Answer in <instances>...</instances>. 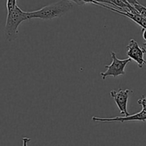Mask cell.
I'll return each mask as SVG.
<instances>
[{"mask_svg": "<svg viewBox=\"0 0 146 146\" xmlns=\"http://www.w3.org/2000/svg\"><path fill=\"white\" fill-rule=\"evenodd\" d=\"M74 5L68 0H60L57 2L45 6L36 11L28 12L29 18L41 19H52L58 18L68 12L73 8Z\"/></svg>", "mask_w": 146, "mask_h": 146, "instance_id": "obj_1", "label": "cell"}, {"mask_svg": "<svg viewBox=\"0 0 146 146\" xmlns=\"http://www.w3.org/2000/svg\"><path fill=\"white\" fill-rule=\"evenodd\" d=\"M29 19L28 12L23 11L18 6L11 11H7L5 25V37L8 42L16 40L18 34V28L21 22Z\"/></svg>", "mask_w": 146, "mask_h": 146, "instance_id": "obj_2", "label": "cell"}, {"mask_svg": "<svg viewBox=\"0 0 146 146\" xmlns=\"http://www.w3.org/2000/svg\"><path fill=\"white\" fill-rule=\"evenodd\" d=\"M111 56L112 58V62L109 65H106L105 67L107 70L104 72H101V75L102 80H105L106 77L112 76L113 77H117L118 76L125 74V68L128 63L131 61V58L125 59V60H120L116 57V54L114 52H111Z\"/></svg>", "mask_w": 146, "mask_h": 146, "instance_id": "obj_3", "label": "cell"}, {"mask_svg": "<svg viewBox=\"0 0 146 146\" xmlns=\"http://www.w3.org/2000/svg\"><path fill=\"white\" fill-rule=\"evenodd\" d=\"M127 54L132 60L138 64L139 68L146 65V61L144 59V54H146V50L144 47H140L136 41L131 40L127 46Z\"/></svg>", "mask_w": 146, "mask_h": 146, "instance_id": "obj_4", "label": "cell"}, {"mask_svg": "<svg viewBox=\"0 0 146 146\" xmlns=\"http://www.w3.org/2000/svg\"><path fill=\"white\" fill-rule=\"evenodd\" d=\"M132 92V90L129 89L123 90L121 88H119L117 91L116 90L111 91V96L116 103L121 115H125V116L130 115L127 110V104H128L129 94Z\"/></svg>", "mask_w": 146, "mask_h": 146, "instance_id": "obj_5", "label": "cell"}, {"mask_svg": "<svg viewBox=\"0 0 146 146\" xmlns=\"http://www.w3.org/2000/svg\"><path fill=\"white\" fill-rule=\"evenodd\" d=\"M92 120L94 122H121L125 123L128 121H146V111L142 110L138 113L133 115L125 116V117H93Z\"/></svg>", "mask_w": 146, "mask_h": 146, "instance_id": "obj_6", "label": "cell"}, {"mask_svg": "<svg viewBox=\"0 0 146 146\" xmlns=\"http://www.w3.org/2000/svg\"><path fill=\"white\" fill-rule=\"evenodd\" d=\"M121 14L131 19V20H133L135 23L139 24L141 27H142V28L146 29V18L143 17L139 13H135V14H133V13H131L130 11H126V12L121 11Z\"/></svg>", "mask_w": 146, "mask_h": 146, "instance_id": "obj_7", "label": "cell"}, {"mask_svg": "<svg viewBox=\"0 0 146 146\" xmlns=\"http://www.w3.org/2000/svg\"><path fill=\"white\" fill-rule=\"evenodd\" d=\"M133 7L136 9L137 11L139 12L140 14H141L143 17H145L146 18V7L145 6L142 5V4H141L139 3V4H136V5L133 6Z\"/></svg>", "mask_w": 146, "mask_h": 146, "instance_id": "obj_8", "label": "cell"}, {"mask_svg": "<svg viewBox=\"0 0 146 146\" xmlns=\"http://www.w3.org/2000/svg\"><path fill=\"white\" fill-rule=\"evenodd\" d=\"M17 0H7V11H11V9H13L17 5Z\"/></svg>", "mask_w": 146, "mask_h": 146, "instance_id": "obj_9", "label": "cell"}, {"mask_svg": "<svg viewBox=\"0 0 146 146\" xmlns=\"http://www.w3.org/2000/svg\"><path fill=\"white\" fill-rule=\"evenodd\" d=\"M22 141H23V146H28L27 145V144L29 143V142L31 141V139L28 138V137H23Z\"/></svg>", "mask_w": 146, "mask_h": 146, "instance_id": "obj_10", "label": "cell"}, {"mask_svg": "<svg viewBox=\"0 0 146 146\" xmlns=\"http://www.w3.org/2000/svg\"><path fill=\"white\" fill-rule=\"evenodd\" d=\"M68 1H71V2H74L75 4H76L77 5H79V6L85 4L82 1H81V0H68Z\"/></svg>", "mask_w": 146, "mask_h": 146, "instance_id": "obj_11", "label": "cell"}, {"mask_svg": "<svg viewBox=\"0 0 146 146\" xmlns=\"http://www.w3.org/2000/svg\"><path fill=\"white\" fill-rule=\"evenodd\" d=\"M95 1H98V2H100V3H102V4H107V5H108H108H111V1H110V0H95Z\"/></svg>", "mask_w": 146, "mask_h": 146, "instance_id": "obj_12", "label": "cell"}, {"mask_svg": "<svg viewBox=\"0 0 146 146\" xmlns=\"http://www.w3.org/2000/svg\"><path fill=\"white\" fill-rule=\"evenodd\" d=\"M126 1L132 6H135V5H136V4H139V2H138L137 0H126Z\"/></svg>", "mask_w": 146, "mask_h": 146, "instance_id": "obj_13", "label": "cell"}, {"mask_svg": "<svg viewBox=\"0 0 146 146\" xmlns=\"http://www.w3.org/2000/svg\"><path fill=\"white\" fill-rule=\"evenodd\" d=\"M142 33H143V37L144 40H145V42L144 43L143 45L145 46V47H146V29L143 28Z\"/></svg>", "mask_w": 146, "mask_h": 146, "instance_id": "obj_14", "label": "cell"}]
</instances>
